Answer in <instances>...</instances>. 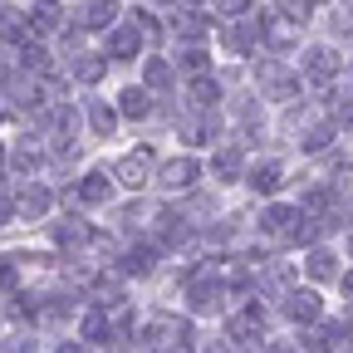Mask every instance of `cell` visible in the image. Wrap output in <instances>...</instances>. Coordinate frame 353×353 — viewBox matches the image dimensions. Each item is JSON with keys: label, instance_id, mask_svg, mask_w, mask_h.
Masks as SVG:
<instances>
[{"label": "cell", "instance_id": "40", "mask_svg": "<svg viewBox=\"0 0 353 353\" xmlns=\"http://www.w3.org/2000/svg\"><path fill=\"white\" fill-rule=\"evenodd\" d=\"M201 353H236V343H231V339H216V343H206Z\"/></svg>", "mask_w": 353, "mask_h": 353}, {"label": "cell", "instance_id": "5", "mask_svg": "<svg viewBox=\"0 0 353 353\" xmlns=\"http://www.w3.org/2000/svg\"><path fill=\"white\" fill-rule=\"evenodd\" d=\"M299 30H304V25H294V20H285V15L260 20V39L270 44V50H294V44H299Z\"/></svg>", "mask_w": 353, "mask_h": 353}, {"label": "cell", "instance_id": "11", "mask_svg": "<svg viewBox=\"0 0 353 353\" xmlns=\"http://www.w3.org/2000/svg\"><path fill=\"white\" fill-rule=\"evenodd\" d=\"M196 176H201V172H196V162H192V157H172V162L162 167L157 182H162V192H187Z\"/></svg>", "mask_w": 353, "mask_h": 353}, {"label": "cell", "instance_id": "26", "mask_svg": "<svg viewBox=\"0 0 353 353\" xmlns=\"http://www.w3.org/2000/svg\"><path fill=\"white\" fill-rule=\"evenodd\" d=\"M152 260H157L152 245H132V250L118 260V270H128V275H148V270H152Z\"/></svg>", "mask_w": 353, "mask_h": 353}, {"label": "cell", "instance_id": "18", "mask_svg": "<svg viewBox=\"0 0 353 353\" xmlns=\"http://www.w3.org/2000/svg\"><path fill=\"white\" fill-rule=\"evenodd\" d=\"M172 30H176V39H187V44H206V34H211V25H206L201 10H182Z\"/></svg>", "mask_w": 353, "mask_h": 353}, {"label": "cell", "instance_id": "6", "mask_svg": "<svg viewBox=\"0 0 353 353\" xmlns=\"http://www.w3.org/2000/svg\"><path fill=\"white\" fill-rule=\"evenodd\" d=\"M304 79H314V83H329L339 74V54L329 50V44H314V50H304Z\"/></svg>", "mask_w": 353, "mask_h": 353}, {"label": "cell", "instance_id": "43", "mask_svg": "<svg viewBox=\"0 0 353 353\" xmlns=\"http://www.w3.org/2000/svg\"><path fill=\"white\" fill-rule=\"evenodd\" d=\"M0 172H6V148H0Z\"/></svg>", "mask_w": 353, "mask_h": 353}, {"label": "cell", "instance_id": "32", "mask_svg": "<svg viewBox=\"0 0 353 353\" xmlns=\"http://www.w3.org/2000/svg\"><path fill=\"white\" fill-rule=\"evenodd\" d=\"M128 25H132V30H138L143 39H162V25H157V15H152V10H138V15H132V20H128Z\"/></svg>", "mask_w": 353, "mask_h": 353}, {"label": "cell", "instance_id": "35", "mask_svg": "<svg viewBox=\"0 0 353 353\" xmlns=\"http://www.w3.org/2000/svg\"><path fill=\"white\" fill-rule=\"evenodd\" d=\"M245 10H250V0H216V15L221 20H241Z\"/></svg>", "mask_w": 353, "mask_h": 353}, {"label": "cell", "instance_id": "34", "mask_svg": "<svg viewBox=\"0 0 353 353\" xmlns=\"http://www.w3.org/2000/svg\"><path fill=\"white\" fill-rule=\"evenodd\" d=\"M334 34H353V0H339V10H334Z\"/></svg>", "mask_w": 353, "mask_h": 353}, {"label": "cell", "instance_id": "14", "mask_svg": "<svg viewBox=\"0 0 353 353\" xmlns=\"http://www.w3.org/2000/svg\"><path fill=\"white\" fill-rule=\"evenodd\" d=\"M245 182H250L255 192L270 196V192H280V187H285V167H280V162H255V167L245 172Z\"/></svg>", "mask_w": 353, "mask_h": 353}, {"label": "cell", "instance_id": "9", "mask_svg": "<svg viewBox=\"0 0 353 353\" xmlns=\"http://www.w3.org/2000/svg\"><path fill=\"white\" fill-rule=\"evenodd\" d=\"M143 54V34L132 25H113L108 30V54L103 59H138Z\"/></svg>", "mask_w": 353, "mask_h": 353}, {"label": "cell", "instance_id": "36", "mask_svg": "<svg viewBox=\"0 0 353 353\" xmlns=\"http://www.w3.org/2000/svg\"><path fill=\"white\" fill-rule=\"evenodd\" d=\"M231 113H236L241 123H255V118H260V108H255V99H236V103H231Z\"/></svg>", "mask_w": 353, "mask_h": 353}, {"label": "cell", "instance_id": "42", "mask_svg": "<svg viewBox=\"0 0 353 353\" xmlns=\"http://www.w3.org/2000/svg\"><path fill=\"white\" fill-rule=\"evenodd\" d=\"M339 285H343V294H353V270H348V275H343Z\"/></svg>", "mask_w": 353, "mask_h": 353}, {"label": "cell", "instance_id": "1", "mask_svg": "<svg viewBox=\"0 0 353 353\" xmlns=\"http://www.w3.org/2000/svg\"><path fill=\"white\" fill-rule=\"evenodd\" d=\"M255 83H260L265 99H299V69H290L285 59H260Z\"/></svg>", "mask_w": 353, "mask_h": 353}, {"label": "cell", "instance_id": "37", "mask_svg": "<svg viewBox=\"0 0 353 353\" xmlns=\"http://www.w3.org/2000/svg\"><path fill=\"white\" fill-rule=\"evenodd\" d=\"M34 343H30V334H10L6 343H0V353H30Z\"/></svg>", "mask_w": 353, "mask_h": 353}, {"label": "cell", "instance_id": "10", "mask_svg": "<svg viewBox=\"0 0 353 353\" xmlns=\"http://www.w3.org/2000/svg\"><path fill=\"white\" fill-rule=\"evenodd\" d=\"M88 241H94V226H88L83 216H64V221H54V245L79 250V245H88Z\"/></svg>", "mask_w": 353, "mask_h": 353}, {"label": "cell", "instance_id": "13", "mask_svg": "<svg viewBox=\"0 0 353 353\" xmlns=\"http://www.w3.org/2000/svg\"><path fill=\"white\" fill-rule=\"evenodd\" d=\"M118 25V0H88L79 30H113Z\"/></svg>", "mask_w": 353, "mask_h": 353}, {"label": "cell", "instance_id": "2", "mask_svg": "<svg viewBox=\"0 0 353 353\" xmlns=\"http://www.w3.org/2000/svg\"><path fill=\"white\" fill-rule=\"evenodd\" d=\"M152 167H157V157H152L148 148H138V152H128V157L113 162V176H118L123 187H143L148 176H152Z\"/></svg>", "mask_w": 353, "mask_h": 353}, {"label": "cell", "instance_id": "17", "mask_svg": "<svg viewBox=\"0 0 353 353\" xmlns=\"http://www.w3.org/2000/svg\"><path fill=\"white\" fill-rule=\"evenodd\" d=\"M192 314H221V285L211 280H192Z\"/></svg>", "mask_w": 353, "mask_h": 353}, {"label": "cell", "instance_id": "38", "mask_svg": "<svg viewBox=\"0 0 353 353\" xmlns=\"http://www.w3.org/2000/svg\"><path fill=\"white\" fill-rule=\"evenodd\" d=\"M10 285H15V260H10V255H0V294H6Z\"/></svg>", "mask_w": 353, "mask_h": 353}, {"label": "cell", "instance_id": "19", "mask_svg": "<svg viewBox=\"0 0 353 353\" xmlns=\"http://www.w3.org/2000/svg\"><path fill=\"white\" fill-rule=\"evenodd\" d=\"M226 44L236 54H250L255 44H260V20H236L231 30H226Z\"/></svg>", "mask_w": 353, "mask_h": 353}, {"label": "cell", "instance_id": "15", "mask_svg": "<svg viewBox=\"0 0 353 353\" xmlns=\"http://www.w3.org/2000/svg\"><path fill=\"white\" fill-rule=\"evenodd\" d=\"M187 99H192V108L216 113V103H221V83H216L211 74H196V79H192V88H187Z\"/></svg>", "mask_w": 353, "mask_h": 353}, {"label": "cell", "instance_id": "47", "mask_svg": "<svg viewBox=\"0 0 353 353\" xmlns=\"http://www.w3.org/2000/svg\"><path fill=\"white\" fill-rule=\"evenodd\" d=\"M343 353H353V348H343Z\"/></svg>", "mask_w": 353, "mask_h": 353}, {"label": "cell", "instance_id": "24", "mask_svg": "<svg viewBox=\"0 0 353 353\" xmlns=\"http://www.w3.org/2000/svg\"><path fill=\"white\" fill-rule=\"evenodd\" d=\"M172 83V64L167 59H143V88H148V94H162V88Z\"/></svg>", "mask_w": 353, "mask_h": 353}, {"label": "cell", "instance_id": "4", "mask_svg": "<svg viewBox=\"0 0 353 353\" xmlns=\"http://www.w3.org/2000/svg\"><path fill=\"white\" fill-rule=\"evenodd\" d=\"M50 206H54V196H50V187H39V182H25L20 196H15V216H25V221L50 216Z\"/></svg>", "mask_w": 353, "mask_h": 353}, {"label": "cell", "instance_id": "7", "mask_svg": "<svg viewBox=\"0 0 353 353\" xmlns=\"http://www.w3.org/2000/svg\"><path fill=\"white\" fill-rule=\"evenodd\" d=\"M285 314H290L294 324H314V319L324 314V304H319L314 290H290V294H285Z\"/></svg>", "mask_w": 353, "mask_h": 353}, {"label": "cell", "instance_id": "39", "mask_svg": "<svg viewBox=\"0 0 353 353\" xmlns=\"http://www.w3.org/2000/svg\"><path fill=\"white\" fill-rule=\"evenodd\" d=\"M6 221H15V196L0 192V226H6Z\"/></svg>", "mask_w": 353, "mask_h": 353}, {"label": "cell", "instance_id": "21", "mask_svg": "<svg viewBox=\"0 0 353 353\" xmlns=\"http://www.w3.org/2000/svg\"><path fill=\"white\" fill-rule=\"evenodd\" d=\"M69 74H74L79 83H99V79L108 74V59H103V54H74Z\"/></svg>", "mask_w": 353, "mask_h": 353}, {"label": "cell", "instance_id": "46", "mask_svg": "<svg viewBox=\"0 0 353 353\" xmlns=\"http://www.w3.org/2000/svg\"><path fill=\"white\" fill-rule=\"evenodd\" d=\"M0 118H6V108H0Z\"/></svg>", "mask_w": 353, "mask_h": 353}, {"label": "cell", "instance_id": "41", "mask_svg": "<svg viewBox=\"0 0 353 353\" xmlns=\"http://www.w3.org/2000/svg\"><path fill=\"white\" fill-rule=\"evenodd\" d=\"M59 353H94V348H88V343H64Z\"/></svg>", "mask_w": 353, "mask_h": 353}, {"label": "cell", "instance_id": "25", "mask_svg": "<svg viewBox=\"0 0 353 353\" xmlns=\"http://www.w3.org/2000/svg\"><path fill=\"white\" fill-rule=\"evenodd\" d=\"M304 270H309V280H339V260L329 250H309Z\"/></svg>", "mask_w": 353, "mask_h": 353}, {"label": "cell", "instance_id": "29", "mask_svg": "<svg viewBox=\"0 0 353 353\" xmlns=\"http://www.w3.org/2000/svg\"><path fill=\"white\" fill-rule=\"evenodd\" d=\"M113 339V324H108V314H83V343H108Z\"/></svg>", "mask_w": 353, "mask_h": 353}, {"label": "cell", "instance_id": "27", "mask_svg": "<svg viewBox=\"0 0 353 353\" xmlns=\"http://www.w3.org/2000/svg\"><path fill=\"white\" fill-rule=\"evenodd\" d=\"M6 162H10L15 172H25V182H30V176L39 172V162H44V157H39V148H25V143H20L15 152H6Z\"/></svg>", "mask_w": 353, "mask_h": 353}, {"label": "cell", "instance_id": "30", "mask_svg": "<svg viewBox=\"0 0 353 353\" xmlns=\"http://www.w3.org/2000/svg\"><path fill=\"white\" fill-rule=\"evenodd\" d=\"M334 143V128L329 123H319V128H304V152H324Z\"/></svg>", "mask_w": 353, "mask_h": 353}, {"label": "cell", "instance_id": "20", "mask_svg": "<svg viewBox=\"0 0 353 353\" xmlns=\"http://www.w3.org/2000/svg\"><path fill=\"white\" fill-rule=\"evenodd\" d=\"M152 113V94L148 88H123L118 94V118H148Z\"/></svg>", "mask_w": 353, "mask_h": 353}, {"label": "cell", "instance_id": "44", "mask_svg": "<svg viewBox=\"0 0 353 353\" xmlns=\"http://www.w3.org/2000/svg\"><path fill=\"white\" fill-rule=\"evenodd\" d=\"M187 10H196V0H187Z\"/></svg>", "mask_w": 353, "mask_h": 353}, {"label": "cell", "instance_id": "12", "mask_svg": "<svg viewBox=\"0 0 353 353\" xmlns=\"http://www.w3.org/2000/svg\"><path fill=\"white\" fill-rule=\"evenodd\" d=\"M25 20H30V34H54V30H64V10H59V0H39V6H34Z\"/></svg>", "mask_w": 353, "mask_h": 353}, {"label": "cell", "instance_id": "45", "mask_svg": "<svg viewBox=\"0 0 353 353\" xmlns=\"http://www.w3.org/2000/svg\"><path fill=\"white\" fill-rule=\"evenodd\" d=\"M309 6H324V0H309Z\"/></svg>", "mask_w": 353, "mask_h": 353}, {"label": "cell", "instance_id": "22", "mask_svg": "<svg viewBox=\"0 0 353 353\" xmlns=\"http://www.w3.org/2000/svg\"><path fill=\"white\" fill-rule=\"evenodd\" d=\"M79 196H83L88 206H103V201L113 196V182H108V176H103V172H88V176H83V182H79Z\"/></svg>", "mask_w": 353, "mask_h": 353}, {"label": "cell", "instance_id": "8", "mask_svg": "<svg viewBox=\"0 0 353 353\" xmlns=\"http://www.w3.org/2000/svg\"><path fill=\"white\" fill-rule=\"evenodd\" d=\"M182 138H187L192 148H201V143L221 138V123H216V113H201V108H192V113L182 118Z\"/></svg>", "mask_w": 353, "mask_h": 353}, {"label": "cell", "instance_id": "16", "mask_svg": "<svg viewBox=\"0 0 353 353\" xmlns=\"http://www.w3.org/2000/svg\"><path fill=\"white\" fill-rule=\"evenodd\" d=\"M74 132H79V108L54 103V108H50V138H54V143H74Z\"/></svg>", "mask_w": 353, "mask_h": 353}, {"label": "cell", "instance_id": "3", "mask_svg": "<svg viewBox=\"0 0 353 353\" xmlns=\"http://www.w3.org/2000/svg\"><path fill=\"white\" fill-rule=\"evenodd\" d=\"M299 206H285V201H275V206H265L260 211V231L265 236H294V226H299Z\"/></svg>", "mask_w": 353, "mask_h": 353}, {"label": "cell", "instance_id": "31", "mask_svg": "<svg viewBox=\"0 0 353 353\" xmlns=\"http://www.w3.org/2000/svg\"><path fill=\"white\" fill-rule=\"evenodd\" d=\"M176 64H182L187 74H206V69H211V59H206V50H201V44H187V50H182V59H176Z\"/></svg>", "mask_w": 353, "mask_h": 353}, {"label": "cell", "instance_id": "28", "mask_svg": "<svg viewBox=\"0 0 353 353\" xmlns=\"http://www.w3.org/2000/svg\"><path fill=\"white\" fill-rule=\"evenodd\" d=\"M88 128H94L99 138H108V132L118 128V108H108V103H88Z\"/></svg>", "mask_w": 353, "mask_h": 353}, {"label": "cell", "instance_id": "33", "mask_svg": "<svg viewBox=\"0 0 353 353\" xmlns=\"http://www.w3.org/2000/svg\"><path fill=\"white\" fill-rule=\"evenodd\" d=\"M309 10H314L309 0H280L275 15H285V20H294V25H309Z\"/></svg>", "mask_w": 353, "mask_h": 353}, {"label": "cell", "instance_id": "23", "mask_svg": "<svg viewBox=\"0 0 353 353\" xmlns=\"http://www.w3.org/2000/svg\"><path fill=\"white\" fill-rule=\"evenodd\" d=\"M211 172H216V182H236V176L245 172V162H241V148H226V152H216V157H211Z\"/></svg>", "mask_w": 353, "mask_h": 353}]
</instances>
